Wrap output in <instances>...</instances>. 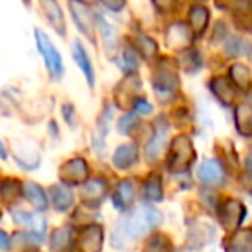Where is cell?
<instances>
[{
  "instance_id": "cell-23",
  "label": "cell",
  "mask_w": 252,
  "mask_h": 252,
  "mask_svg": "<svg viewBox=\"0 0 252 252\" xmlns=\"http://www.w3.org/2000/svg\"><path fill=\"white\" fill-rule=\"evenodd\" d=\"M123 59H125V64H126V66H128V71H133L135 67H137L138 61H137L135 54L131 52L130 49H126V50H125V54H123Z\"/></svg>"
},
{
  "instance_id": "cell-12",
  "label": "cell",
  "mask_w": 252,
  "mask_h": 252,
  "mask_svg": "<svg viewBox=\"0 0 252 252\" xmlns=\"http://www.w3.org/2000/svg\"><path fill=\"white\" fill-rule=\"evenodd\" d=\"M105 192H107V185L104 180H90L85 183L81 195L87 202H98L105 195Z\"/></svg>"
},
{
  "instance_id": "cell-2",
  "label": "cell",
  "mask_w": 252,
  "mask_h": 252,
  "mask_svg": "<svg viewBox=\"0 0 252 252\" xmlns=\"http://www.w3.org/2000/svg\"><path fill=\"white\" fill-rule=\"evenodd\" d=\"M35 36H36V45H38V50L42 52L43 61H45L47 67H49L50 76H52L54 80H59V78L63 76V61H61L59 52H57L56 47L50 43L49 36H47L43 32L36 30Z\"/></svg>"
},
{
  "instance_id": "cell-27",
  "label": "cell",
  "mask_w": 252,
  "mask_h": 252,
  "mask_svg": "<svg viewBox=\"0 0 252 252\" xmlns=\"http://www.w3.org/2000/svg\"><path fill=\"white\" fill-rule=\"evenodd\" d=\"M247 168H251V169H252V154L249 156V159H247Z\"/></svg>"
},
{
  "instance_id": "cell-1",
  "label": "cell",
  "mask_w": 252,
  "mask_h": 252,
  "mask_svg": "<svg viewBox=\"0 0 252 252\" xmlns=\"http://www.w3.org/2000/svg\"><path fill=\"white\" fill-rule=\"evenodd\" d=\"M162 220L161 213L154 207L144 206L138 211H135L131 216H128L126 220H123L119 223V226L116 228L114 237H112V244H118V240H123V245L125 242H133L135 238L144 237L147 231H151L156 224H159ZM121 245V247H123Z\"/></svg>"
},
{
  "instance_id": "cell-3",
  "label": "cell",
  "mask_w": 252,
  "mask_h": 252,
  "mask_svg": "<svg viewBox=\"0 0 252 252\" xmlns=\"http://www.w3.org/2000/svg\"><path fill=\"white\" fill-rule=\"evenodd\" d=\"M245 214V209L238 200H226L220 209V221L226 230H233L240 224L242 218Z\"/></svg>"
},
{
  "instance_id": "cell-22",
  "label": "cell",
  "mask_w": 252,
  "mask_h": 252,
  "mask_svg": "<svg viewBox=\"0 0 252 252\" xmlns=\"http://www.w3.org/2000/svg\"><path fill=\"white\" fill-rule=\"evenodd\" d=\"M233 76L237 78V83L240 85V87H245L247 85V81H249V73L245 71V67L244 66H233Z\"/></svg>"
},
{
  "instance_id": "cell-9",
  "label": "cell",
  "mask_w": 252,
  "mask_h": 252,
  "mask_svg": "<svg viewBox=\"0 0 252 252\" xmlns=\"http://www.w3.org/2000/svg\"><path fill=\"white\" fill-rule=\"evenodd\" d=\"M40 5H42V9L45 11L47 19L52 23L54 28H56L61 35H64V18H63V12H61L59 4H57L56 0H40Z\"/></svg>"
},
{
  "instance_id": "cell-14",
  "label": "cell",
  "mask_w": 252,
  "mask_h": 252,
  "mask_svg": "<svg viewBox=\"0 0 252 252\" xmlns=\"http://www.w3.org/2000/svg\"><path fill=\"white\" fill-rule=\"evenodd\" d=\"M73 52H74L73 54L74 61L78 63L80 69L85 73V76H87V80H88V85L94 87V69H92V64H90V61H88V56H87V52H85V49L76 42L73 45Z\"/></svg>"
},
{
  "instance_id": "cell-5",
  "label": "cell",
  "mask_w": 252,
  "mask_h": 252,
  "mask_svg": "<svg viewBox=\"0 0 252 252\" xmlns=\"http://www.w3.org/2000/svg\"><path fill=\"white\" fill-rule=\"evenodd\" d=\"M102 247V230L97 224L85 228L80 238L81 252H98Z\"/></svg>"
},
{
  "instance_id": "cell-26",
  "label": "cell",
  "mask_w": 252,
  "mask_h": 252,
  "mask_svg": "<svg viewBox=\"0 0 252 252\" xmlns=\"http://www.w3.org/2000/svg\"><path fill=\"white\" fill-rule=\"evenodd\" d=\"M0 238H2V251H5V249H7V235L2 233L0 235Z\"/></svg>"
},
{
  "instance_id": "cell-6",
  "label": "cell",
  "mask_w": 252,
  "mask_h": 252,
  "mask_svg": "<svg viewBox=\"0 0 252 252\" xmlns=\"http://www.w3.org/2000/svg\"><path fill=\"white\" fill-rule=\"evenodd\" d=\"M138 159V147L135 144H125L116 151V154L112 156V162L116 168L126 169L133 166Z\"/></svg>"
},
{
  "instance_id": "cell-16",
  "label": "cell",
  "mask_w": 252,
  "mask_h": 252,
  "mask_svg": "<svg viewBox=\"0 0 252 252\" xmlns=\"http://www.w3.org/2000/svg\"><path fill=\"white\" fill-rule=\"evenodd\" d=\"M25 195L26 199L30 200V202L35 206V209L38 211H43L47 207V199H45V193H43V190L40 189L36 183H26L25 185Z\"/></svg>"
},
{
  "instance_id": "cell-10",
  "label": "cell",
  "mask_w": 252,
  "mask_h": 252,
  "mask_svg": "<svg viewBox=\"0 0 252 252\" xmlns=\"http://www.w3.org/2000/svg\"><path fill=\"white\" fill-rule=\"evenodd\" d=\"M135 199V189H133V183L131 182H121L118 185L114 192V202L119 209H126V207H130L131 202Z\"/></svg>"
},
{
  "instance_id": "cell-7",
  "label": "cell",
  "mask_w": 252,
  "mask_h": 252,
  "mask_svg": "<svg viewBox=\"0 0 252 252\" xmlns=\"http://www.w3.org/2000/svg\"><path fill=\"white\" fill-rule=\"evenodd\" d=\"M199 178L202 180L204 183H207V185H214V183L223 182L224 169H223V166L220 164V161L209 159V161H206L199 168Z\"/></svg>"
},
{
  "instance_id": "cell-21",
  "label": "cell",
  "mask_w": 252,
  "mask_h": 252,
  "mask_svg": "<svg viewBox=\"0 0 252 252\" xmlns=\"http://www.w3.org/2000/svg\"><path fill=\"white\" fill-rule=\"evenodd\" d=\"M135 126H137V119H135V116L126 114L125 118L121 119V123H119V131L125 133V135H128L131 130H133Z\"/></svg>"
},
{
  "instance_id": "cell-24",
  "label": "cell",
  "mask_w": 252,
  "mask_h": 252,
  "mask_svg": "<svg viewBox=\"0 0 252 252\" xmlns=\"http://www.w3.org/2000/svg\"><path fill=\"white\" fill-rule=\"evenodd\" d=\"M104 4L112 11H119L123 7V4H125V0H104Z\"/></svg>"
},
{
  "instance_id": "cell-13",
  "label": "cell",
  "mask_w": 252,
  "mask_h": 252,
  "mask_svg": "<svg viewBox=\"0 0 252 252\" xmlns=\"http://www.w3.org/2000/svg\"><path fill=\"white\" fill-rule=\"evenodd\" d=\"M50 193H52V202L54 207L57 211H66L69 209V206L73 204V193H71L69 189L63 185H56L50 189Z\"/></svg>"
},
{
  "instance_id": "cell-19",
  "label": "cell",
  "mask_w": 252,
  "mask_h": 252,
  "mask_svg": "<svg viewBox=\"0 0 252 252\" xmlns=\"http://www.w3.org/2000/svg\"><path fill=\"white\" fill-rule=\"evenodd\" d=\"M71 231L69 228H59L52 235V249L54 251H64L69 245Z\"/></svg>"
},
{
  "instance_id": "cell-20",
  "label": "cell",
  "mask_w": 252,
  "mask_h": 252,
  "mask_svg": "<svg viewBox=\"0 0 252 252\" xmlns=\"http://www.w3.org/2000/svg\"><path fill=\"white\" fill-rule=\"evenodd\" d=\"M145 197L151 200H161L162 199V187L161 180L158 176H152L145 185Z\"/></svg>"
},
{
  "instance_id": "cell-17",
  "label": "cell",
  "mask_w": 252,
  "mask_h": 252,
  "mask_svg": "<svg viewBox=\"0 0 252 252\" xmlns=\"http://www.w3.org/2000/svg\"><path fill=\"white\" fill-rule=\"evenodd\" d=\"M12 216H14L16 223L25 224V226H32L36 231H40V233H43V230H45V221L38 216H32V214H26V213H14Z\"/></svg>"
},
{
  "instance_id": "cell-4",
  "label": "cell",
  "mask_w": 252,
  "mask_h": 252,
  "mask_svg": "<svg viewBox=\"0 0 252 252\" xmlns=\"http://www.w3.org/2000/svg\"><path fill=\"white\" fill-rule=\"evenodd\" d=\"M69 7H71V12H73V18H74V21H76L78 28L87 36L94 38V33H92L94 23H92V14L87 5H83L81 2H78V0H69Z\"/></svg>"
},
{
  "instance_id": "cell-8",
  "label": "cell",
  "mask_w": 252,
  "mask_h": 252,
  "mask_svg": "<svg viewBox=\"0 0 252 252\" xmlns=\"http://www.w3.org/2000/svg\"><path fill=\"white\" fill-rule=\"evenodd\" d=\"M64 182L69 183H80L85 180L87 176V164L81 159H74V161L67 162L66 166L63 168V173H61Z\"/></svg>"
},
{
  "instance_id": "cell-28",
  "label": "cell",
  "mask_w": 252,
  "mask_h": 252,
  "mask_svg": "<svg viewBox=\"0 0 252 252\" xmlns=\"http://www.w3.org/2000/svg\"><path fill=\"white\" fill-rule=\"evenodd\" d=\"M35 252H36V251H35Z\"/></svg>"
},
{
  "instance_id": "cell-18",
  "label": "cell",
  "mask_w": 252,
  "mask_h": 252,
  "mask_svg": "<svg viewBox=\"0 0 252 252\" xmlns=\"http://www.w3.org/2000/svg\"><path fill=\"white\" fill-rule=\"evenodd\" d=\"M207 19H209V14H207V11L202 7H193L192 12H190L192 28H193V32H197V33L204 32V28H206V25H207Z\"/></svg>"
},
{
  "instance_id": "cell-11",
  "label": "cell",
  "mask_w": 252,
  "mask_h": 252,
  "mask_svg": "<svg viewBox=\"0 0 252 252\" xmlns=\"http://www.w3.org/2000/svg\"><path fill=\"white\" fill-rule=\"evenodd\" d=\"M228 252H252V230H240L231 237Z\"/></svg>"
},
{
  "instance_id": "cell-25",
  "label": "cell",
  "mask_w": 252,
  "mask_h": 252,
  "mask_svg": "<svg viewBox=\"0 0 252 252\" xmlns=\"http://www.w3.org/2000/svg\"><path fill=\"white\" fill-rule=\"evenodd\" d=\"M137 111H140L142 114H149V112H152V107H151V104H147L145 100H138L137 102Z\"/></svg>"
},
{
  "instance_id": "cell-15",
  "label": "cell",
  "mask_w": 252,
  "mask_h": 252,
  "mask_svg": "<svg viewBox=\"0 0 252 252\" xmlns=\"http://www.w3.org/2000/svg\"><path fill=\"white\" fill-rule=\"evenodd\" d=\"M166 131H168V128H166L164 125L156 126V135H154V138H152V142L149 144V147H147V159H149V161H151V159H158L159 154L162 152V144H164Z\"/></svg>"
}]
</instances>
